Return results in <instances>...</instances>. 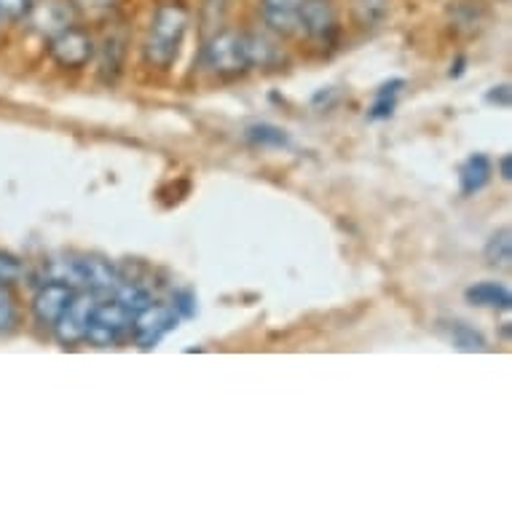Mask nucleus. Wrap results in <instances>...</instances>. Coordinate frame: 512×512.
Listing matches in <instances>:
<instances>
[{
    "mask_svg": "<svg viewBox=\"0 0 512 512\" xmlns=\"http://www.w3.org/2000/svg\"><path fill=\"white\" fill-rule=\"evenodd\" d=\"M499 172H502L504 180H512V156L507 153V156H502V161H499Z\"/></svg>",
    "mask_w": 512,
    "mask_h": 512,
    "instance_id": "b1692460",
    "label": "nucleus"
},
{
    "mask_svg": "<svg viewBox=\"0 0 512 512\" xmlns=\"http://www.w3.org/2000/svg\"><path fill=\"white\" fill-rule=\"evenodd\" d=\"M113 298H116L118 303H124L126 309L132 311V314H137V311L145 309V306L153 301L151 293H148L143 285H137V282H129V279H124V277H121V282H118Z\"/></svg>",
    "mask_w": 512,
    "mask_h": 512,
    "instance_id": "dca6fc26",
    "label": "nucleus"
},
{
    "mask_svg": "<svg viewBox=\"0 0 512 512\" xmlns=\"http://www.w3.org/2000/svg\"><path fill=\"white\" fill-rule=\"evenodd\" d=\"M467 303L472 306H483V309H502L510 311L512 306V293L502 282H480V285H472L467 293H464Z\"/></svg>",
    "mask_w": 512,
    "mask_h": 512,
    "instance_id": "9b49d317",
    "label": "nucleus"
},
{
    "mask_svg": "<svg viewBox=\"0 0 512 512\" xmlns=\"http://www.w3.org/2000/svg\"><path fill=\"white\" fill-rule=\"evenodd\" d=\"M486 102H491V105H502V108H507L510 105V86H494L491 92L486 94Z\"/></svg>",
    "mask_w": 512,
    "mask_h": 512,
    "instance_id": "5701e85b",
    "label": "nucleus"
},
{
    "mask_svg": "<svg viewBox=\"0 0 512 512\" xmlns=\"http://www.w3.org/2000/svg\"><path fill=\"white\" fill-rule=\"evenodd\" d=\"M35 0H0V19H11V22H19L25 19L27 14H33Z\"/></svg>",
    "mask_w": 512,
    "mask_h": 512,
    "instance_id": "aec40b11",
    "label": "nucleus"
},
{
    "mask_svg": "<svg viewBox=\"0 0 512 512\" xmlns=\"http://www.w3.org/2000/svg\"><path fill=\"white\" fill-rule=\"evenodd\" d=\"M491 175H494V164H491V159H488L486 153H475V156H470V159L462 164V169H459L462 194L475 196L478 191H483V188L491 183Z\"/></svg>",
    "mask_w": 512,
    "mask_h": 512,
    "instance_id": "9d476101",
    "label": "nucleus"
},
{
    "mask_svg": "<svg viewBox=\"0 0 512 512\" xmlns=\"http://www.w3.org/2000/svg\"><path fill=\"white\" fill-rule=\"evenodd\" d=\"M172 309H175V314L180 319L196 317L194 293H191V290H180V293H175V298H172Z\"/></svg>",
    "mask_w": 512,
    "mask_h": 512,
    "instance_id": "4be33fe9",
    "label": "nucleus"
},
{
    "mask_svg": "<svg viewBox=\"0 0 512 512\" xmlns=\"http://www.w3.org/2000/svg\"><path fill=\"white\" fill-rule=\"evenodd\" d=\"M185 33H188V9L183 3H164L156 9L145 38L143 57L148 65L159 70H167L183 49Z\"/></svg>",
    "mask_w": 512,
    "mask_h": 512,
    "instance_id": "f03ea898",
    "label": "nucleus"
},
{
    "mask_svg": "<svg viewBox=\"0 0 512 512\" xmlns=\"http://www.w3.org/2000/svg\"><path fill=\"white\" fill-rule=\"evenodd\" d=\"M483 258H486L488 266H499V269H507L512 261V234L510 228H502L496 231L491 239H488L486 250H483Z\"/></svg>",
    "mask_w": 512,
    "mask_h": 512,
    "instance_id": "ddd939ff",
    "label": "nucleus"
},
{
    "mask_svg": "<svg viewBox=\"0 0 512 512\" xmlns=\"http://www.w3.org/2000/svg\"><path fill=\"white\" fill-rule=\"evenodd\" d=\"M405 86V81H389V84H384L381 89H378L376 94V102H373V108H370L368 118L370 121H381V118H389L392 113H395V105H397V94H400V89Z\"/></svg>",
    "mask_w": 512,
    "mask_h": 512,
    "instance_id": "2eb2a0df",
    "label": "nucleus"
},
{
    "mask_svg": "<svg viewBox=\"0 0 512 512\" xmlns=\"http://www.w3.org/2000/svg\"><path fill=\"white\" fill-rule=\"evenodd\" d=\"M177 319L180 317H177L172 306L151 301L145 309H140L135 317H132V328H129V333L135 338V344L148 352V349H153V346L159 344L161 338L167 336L169 330L175 328Z\"/></svg>",
    "mask_w": 512,
    "mask_h": 512,
    "instance_id": "39448f33",
    "label": "nucleus"
},
{
    "mask_svg": "<svg viewBox=\"0 0 512 512\" xmlns=\"http://www.w3.org/2000/svg\"><path fill=\"white\" fill-rule=\"evenodd\" d=\"M97 303H100V295L89 293H76L73 295V301L68 303V309L62 311V317L54 322V336L65 349L68 346H76L81 341H86V333H89V322H92V314L97 309Z\"/></svg>",
    "mask_w": 512,
    "mask_h": 512,
    "instance_id": "20e7f679",
    "label": "nucleus"
},
{
    "mask_svg": "<svg viewBox=\"0 0 512 512\" xmlns=\"http://www.w3.org/2000/svg\"><path fill=\"white\" fill-rule=\"evenodd\" d=\"M22 274H25V266H22L17 255L0 250V285H14V282L22 279Z\"/></svg>",
    "mask_w": 512,
    "mask_h": 512,
    "instance_id": "6ab92c4d",
    "label": "nucleus"
},
{
    "mask_svg": "<svg viewBox=\"0 0 512 512\" xmlns=\"http://www.w3.org/2000/svg\"><path fill=\"white\" fill-rule=\"evenodd\" d=\"M73 295H76V287L68 285V282H59V279H49L33 298L35 319L46 328H54V322L62 317V311L68 309Z\"/></svg>",
    "mask_w": 512,
    "mask_h": 512,
    "instance_id": "6e6552de",
    "label": "nucleus"
},
{
    "mask_svg": "<svg viewBox=\"0 0 512 512\" xmlns=\"http://www.w3.org/2000/svg\"><path fill=\"white\" fill-rule=\"evenodd\" d=\"M49 54L59 68L78 70L94 57V41L81 27H65L62 33L49 38Z\"/></svg>",
    "mask_w": 512,
    "mask_h": 512,
    "instance_id": "423d86ee",
    "label": "nucleus"
},
{
    "mask_svg": "<svg viewBox=\"0 0 512 512\" xmlns=\"http://www.w3.org/2000/svg\"><path fill=\"white\" fill-rule=\"evenodd\" d=\"M448 333L459 352H486V338L464 322H448Z\"/></svg>",
    "mask_w": 512,
    "mask_h": 512,
    "instance_id": "f3484780",
    "label": "nucleus"
},
{
    "mask_svg": "<svg viewBox=\"0 0 512 512\" xmlns=\"http://www.w3.org/2000/svg\"><path fill=\"white\" fill-rule=\"evenodd\" d=\"M271 59H274V46L266 38L234 33V30L212 35L202 51L204 68H210L218 76H236L255 65H269Z\"/></svg>",
    "mask_w": 512,
    "mask_h": 512,
    "instance_id": "f257e3e1",
    "label": "nucleus"
},
{
    "mask_svg": "<svg viewBox=\"0 0 512 512\" xmlns=\"http://www.w3.org/2000/svg\"><path fill=\"white\" fill-rule=\"evenodd\" d=\"M298 27L314 41H330L338 30V14L333 0H303Z\"/></svg>",
    "mask_w": 512,
    "mask_h": 512,
    "instance_id": "0eeeda50",
    "label": "nucleus"
},
{
    "mask_svg": "<svg viewBox=\"0 0 512 512\" xmlns=\"http://www.w3.org/2000/svg\"><path fill=\"white\" fill-rule=\"evenodd\" d=\"M303 0H261L263 22L271 33L293 35L298 30V14Z\"/></svg>",
    "mask_w": 512,
    "mask_h": 512,
    "instance_id": "1a4fd4ad",
    "label": "nucleus"
},
{
    "mask_svg": "<svg viewBox=\"0 0 512 512\" xmlns=\"http://www.w3.org/2000/svg\"><path fill=\"white\" fill-rule=\"evenodd\" d=\"M17 303L11 298L9 287L0 285V333H11L17 328Z\"/></svg>",
    "mask_w": 512,
    "mask_h": 512,
    "instance_id": "a211bd4d",
    "label": "nucleus"
},
{
    "mask_svg": "<svg viewBox=\"0 0 512 512\" xmlns=\"http://www.w3.org/2000/svg\"><path fill=\"white\" fill-rule=\"evenodd\" d=\"M132 317L135 314L126 309L124 303H118L113 295L110 298H100V303H97V309L92 314V322H89L86 341L100 346V349L116 346L129 333V328H132Z\"/></svg>",
    "mask_w": 512,
    "mask_h": 512,
    "instance_id": "7ed1b4c3",
    "label": "nucleus"
},
{
    "mask_svg": "<svg viewBox=\"0 0 512 512\" xmlns=\"http://www.w3.org/2000/svg\"><path fill=\"white\" fill-rule=\"evenodd\" d=\"M35 25L41 27L49 38H54L65 27H70V11H65V6L57 0H49L46 9H38V14H35Z\"/></svg>",
    "mask_w": 512,
    "mask_h": 512,
    "instance_id": "f8f14e48",
    "label": "nucleus"
},
{
    "mask_svg": "<svg viewBox=\"0 0 512 512\" xmlns=\"http://www.w3.org/2000/svg\"><path fill=\"white\" fill-rule=\"evenodd\" d=\"M73 3V9L81 11L84 17H102V14H108L113 6H116V0H70Z\"/></svg>",
    "mask_w": 512,
    "mask_h": 512,
    "instance_id": "412c9836",
    "label": "nucleus"
},
{
    "mask_svg": "<svg viewBox=\"0 0 512 512\" xmlns=\"http://www.w3.org/2000/svg\"><path fill=\"white\" fill-rule=\"evenodd\" d=\"M244 137H247L252 145H258V148H285V145H290V137H287L285 129H279V126L274 124L247 126Z\"/></svg>",
    "mask_w": 512,
    "mask_h": 512,
    "instance_id": "4468645a",
    "label": "nucleus"
}]
</instances>
